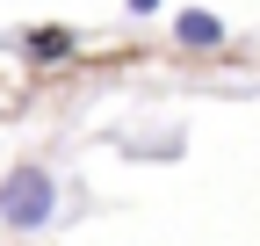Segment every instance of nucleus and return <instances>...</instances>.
I'll return each instance as SVG.
<instances>
[{"label": "nucleus", "instance_id": "nucleus-1", "mask_svg": "<svg viewBox=\"0 0 260 246\" xmlns=\"http://www.w3.org/2000/svg\"><path fill=\"white\" fill-rule=\"evenodd\" d=\"M51 218H58V181H51V167L22 160V167L0 174V225H8V232H44Z\"/></svg>", "mask_w": 260, "mask_h": 246}, {"label": "nucleus", "instance_id": "nucleus-2", "mask_svg": "<svg viewBox=\"0 0 260 246\" xmlns=\"http://www.w3.org/2000/svg\"><path fill=\"white\" fill-rule=\"evenodd\" d=\"M174 37H181L188 51H210V44H224V22L203 15V8H188V15H174Z\"/></svg>", "mask_w": 260, "mask_h": 246}, {"label": "nucleus", "instance_id": "nucleus-3", "mask_svg": "<svg viewBox=\"0 0 260 246\" xmlns=\"http://www.w3.org/2000/svg\"><path fill=\"white\" fill-rule=\"evenodd\" d=\"M65 51H73V29H29V58H37V66H51Z\"/></svg>", "mask_w": 260, "mask_h": 246}, {"label": "nucleus", "instance_id": "nucleus-4", "mask_svg": "<svg viewBox=\"0 0 260 246\" xmlns=\"http://www.w3.org/2000/svg\"><path fill=\"white\" fill-rule=\"evenodd\" d=\"M130 15H159V0H130Z\"/></svg>", "mask_w": 260, "mask_h": 246}]
</instances>
